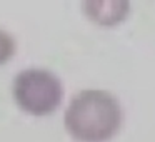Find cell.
Returning a JSON list of instances; mask_svg holds the SVG:
<instances>
[{
	"mask_svg": "<svg viewBox=\"0 0 155 142\" xmlns=\"http://www.w3.org/2000/svg\"><path fill=\"white\" fill-rule=\"evenodd\" d=\"M122 107L107 90L87 89L72 97L64 114V125L77 142H107L122 125Z\"/></svg>",
	"mask_w": 155,
	"mask_h": 142,
	"instance_id": "6da1fadb",
	"label": "cell"
},
{
	"mask_svg": "<svg viewBox=\"0 0 155 142\" xmlns=\"http://www.w3.org/2000/svg\"><path fill=\"white\" fill-rule=\"evenodd\" d=\"M12 94L25 114L45 117L60 107L64 85L60 79L47 69H25L15 77Z\"/></svg>",
	"mask_w": 155,
	"mask_h": 142,
	"instance_id": "7a4b0ae2",
	"label": "cell"
},
{
	"mask_svg": "<svg viewBox=\"0 0 155 142\" xmlns=\"http://www.w3.org/2000/svg\"><path fill=\"white\" fill-rule=\"evenodd\" d=\"M84 12L97 25L114 27L127 19L130 4L125 0H90L84 2Z\"/></svg>",
	"mask_w": 155,
	"mask_h": 142,
	"instance_id": "3957f363",
	"label": "cell"
},
{
	"mask_svg": "<svg viewBox=\"0 0 155 142\" xmlns=\"http://www.w3.org/2000/svg\"><path fill=\"white\" fill-rule=\"evenodd\" d=\"M17 52V44L15 39L8 32L0 29V65L7 64Z\"/></svg>",
	"mask_w": 155,
	"mask_h": 142,
	"instance_id": "277c9868",
	"label": "cell"
}]
</instances>
